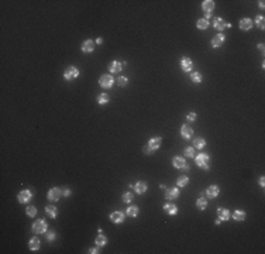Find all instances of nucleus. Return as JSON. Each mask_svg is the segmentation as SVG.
I'll use <instances>...</instances> for the list:
<instances>
[{
	"mask_svg": "<svg viewBox=\"0 0 265 254\" xmlns=\"http://www.w3.org/2000/svg\"><path fill=\"white\" fill-rule=\"evenodd\" d=\"M89 253H90V254H96V253H99V248H96V247L90 248V250H89Z\"/></svg>",
	"mask_w": 265,
	"mask_h": 254,
	"instance_id": "42",
	"label": "nucleus"
},
{
	"mask_svg": "<svg viewBox=\"0 0 265 254\" xmlns=\"http://www.w3.org/2000/svg\"><path fill=\"white\" fill-rule=\"evenodd\" d=\"M147 182H144V181H138L137 183L134 185V191L137 192V193H144V192H147Z\"/></svg>",
	"mask_w": 265,
	"mask_h": 254,
	"instance_id": "18",
	"label": "nucleus"
},
{
	"mask_svg": "<svg viewBox=\"0 0 265 254\" xmlns=\"http://www.w3.org/2000/svg\"><path fill=\"white\" fill-rule=\"evenodd\" d=\"M78 76H79V69L76 66H68L64 72V78L66 79V81H73V79H76Z\"/></svg>",
	"mask_w": 265,
	"mask_h": 254,
	"instance_id": "4",
	"label": "nucleus"
},
{
	"mask_svg": "<svg viewBox=\"0 0 265 254\" xmlns=\"http://www.w3.org/2000/svg\"><path fill=\"white\" fill-rule=\"evenodd\" d=\"M202 10L206 14V20H209L211 17V11L214 10V2L213 0H205L202 4Z\"/></svg>",
	"mask_w": 265,
	"mask_h": 254,
	"instance_id": "5",
	"label": "nucleus"
},
{
	"mask_svg": "<svg viewBox=\"0 0 265 254\" xmlns=\"http://www.w3.org/2000/svg\"><path fill=\"white\" fill-rule=\"evenodd\" d=\"M127 82H128V79H127L126 76H120V78L117 79V85H118V86H126Z\"/></svg>",
	"mask_w": 265,
	"mask_h": 254,
	"instance_id": "38",
	"label": "nucleus"
},
{
	"mask_svg": "<svg viewBox=\"0 0 265 254\" xmlns=\"http://www.w3.org/2000/svg\"><path fill=\"white\" fill-rule=\"evenodd\" d=\"M101 42H103V38H97V40H96V44H101Z\"/></svg>",
	"mask_w": 265,
	"mask_h": 254,
	"instance_id": "47",
	"label": "nucleus"
},
{
	"mask_svg": "<svg viewBox=\"0 0 265 254\" xmlns=\"http://www.w3.org/2000/svg\"><path fill=\"white\" fill-rule=\"evenodd\" d=\"M258 48H259V51H261V52H264V44H259Z\"/></svg>",
	"mask_w": 265,
	"mask_h": 254,
	"instance_id": "45",
	"label": "nucleus"
},
{
	"mask_svg": "<svg viewBox=\"0 0 265 254\" xmlns=\"http://www.w3.org/2000/svg\"><path fill=\"white\" fill-rule=\"evenodd\" d=\"M95 243H96V246H97V247H103V246H106V243H107V237L99 233V236L96 237Z\"/></svg>",
	"mask_w": 265,
	"mask_h": 254,
	"instance_id": "25",
	"label": "nucleus"
},
{
	"mask_svg": "<svg viewBox=\"0 0 265 254\" xmlns=\"http://www.w3.org/2000/svg\"><path fill=\"white\" fill-rule=\"evenodd\" d=\"M25 212H27V214L30 217H34L37 214V208H35V206H27V210H25Z\"/></svg>",
	"mask_w": 265,
	"mask_h": 254,
	"instance_id": "35",
	"label": "nucleus"
},
{
	"mask_svg": "<svg viewBox=\"0 0 265 254\" xmlns=\"http://www.w3.org/2000/svg\"><path fill=\"white\" fill-rule=\"evenodd\" d=\"M264 3H265V2H262V0H261V2H259V8H264V7H265V4H264Z\"/></svg>",
	"mask_w": 265,
	"mask_h": 254,
	"instance_id": "46",
	"label": "nucleus"
},
{
	"mask_svg": "<svg viewBox=\"0 0 265 254\" xmlns=\"http://www.w3.org/2000/svg\"><path fill=\"white\" fill-rule=\"evenodd\" d=\"M223 42H224V35H223V34H217V35H214L213 40H211V47L219 48Z\"/></svg>",
	"mask_w": 265,
	"mask_h": 254,
	"instance_id": "15",
	"label": "nucleus"
},
{
	"mask_svg": "<svg viewBox=\"0 0 265 254\" xmlns=\"http://www.w3.org/2000/svg\"><path fill=\"white\" fill-rule=\"evenodd\" d=\"M47 240H48V241H52V240H55V233L49 231V233L47 234Z\"/></svg>",
	"mask_w": 265,
	"mask_h": 254,
	"instance_id": "40",
	"label": "nucleus"
},
{
	"mask_svg": "<svg viewBox=\"0 0 265 254\" xmlns=\"http://www.w3.org/2000/svg\"><path fill=\"white\" fill-rule=\"evenodd\" d=\"M99 83H100L101 87H104V89H109V87L113 86V83H114V79H113L112 75H101Z\"/></svg>",
	"mask_w": 265,
	"mask_h": 254,
	"instance_id": "7",
	"label": "nucleus"
},
{
	"mask_svg": "<svg viewBox=\"0 0 265 254\" xmlns=\"http://www.w3.org/2000/svg\"><path fill=\"white\" fill-rule=\"evenodd\" d=\"M182 169H183V171H185V172H188L189 169H190V165H188V164H185V167H183Z\"/></svg>",
	"mask_w": 265,
	"mask_h": 254,
	"instance_id": "44",
	"label": "nucleus"
},
{
	"mask_svg": "<svg viewBox=\"0 0 265 254\" xmlns=\"http://www.w3.org/2000/svg\"><path fill=\"white\" fill-rule=\"evenodd\" d=\"M185 155L189 158L195 157V147H186L185 148Z\"/></svg>",
	"mask_w": 265,
	"mask_h": 254,
	"instance_id": "36",
	"label": "nucleus"
},
{
	"mask_svg": "<svg viewBox=\"0 0 265 254\" xmlns=\"http://www.w3.org/2000/svg\"><path fill=\"white\" fill-rule=\"evenodd\" d=\"M196 27L199 28V30H206V28L209 27V20H206V19H200V20H197Z\"/></svg>",
	"mask_w": 265,
	"mask_h": 254,
	"instance_id": "30",
	"label": "nucleus"
},
{
	"mask_svg": "<svg viewBox=\"0 0 265 254\" xmlns=\"http://www.w3.org/2000/svg\"><path fill=\"white\" fill-rule=\"evenodd\" d=\"M188 183H189V178L186 177V175H180V177H178L176 185L179 186V188H183V186H186Z\"/></svg>",
	"mask_w": 265,
	"mask_h": 254,
	"instance_id": "23",
	"label": "nucleus"
},
{
	"mask_svg": "<svg viewBox=\"0 0 265 254\" xmlns=\"http://www.w3.org/2000/svg\"><path fill=\"white\" fill-rule=\"evenodd\" d=\"M180 68H182L183 72H189V71H192V68H193L192 59L188 58V56H183V58L180 59Z\"/></svg>",
	"mask_w": 265,
	"mask_h": 254,
	"instance_id": "9",
	"label": "nucleus"
},
{
	"mask_svg": "<svg viewBox=\"0 0 265 254\" xmlns=\"http://www.w3.org/2000/svg\"><path fill=\"white\" fill-rule=\"evenodd\" d=\"M190 79H192V82H195V83H200V82H202V75H200L199 72H192Z\"/></svg>",
	"mask_w": 265,
	"mask_h": 254,
	"instance_id": "34",
	"label": "nucleus"
},
{
	"mask_svg": "<svg viewBox=\"0 0 265 254\" xmlns=\"http://www.w3.org/2000/svg\"><path fill=\"white\" fill-rule=\"evenodd\" d=\"M110 220H112L113 223H121L124 220V213L123 212H113L112 214H110Z\"/></svg>",
	"mask_w": 265,
	"mask_h": 254,
	"instance_id": "14",
	"label": "nucleus"
},
{
	"mask_svg": "<svg viewBox=\"0 0 265 254\" xmlns=\"http://www.w3.org/2000/svg\"><path fill=\"white\" fill-rule=\"evenodd\" d=\"M238 27H240V30H242V31L251 30V28H252V20L251 19H241L238 23Z\"/></svg>",
	"mask_w": 265,
	"mask_h": 254,
	"instance_id": "11",
	"label": "nucleus"
},
{
	"mask_svg": "<svg viewBox=\"0 0 265 254\" xmlns=\"http://www.w3.org/2000/svg\"><path fill=\"white\" fill-rule=\"evenodd\" d=\"M219 192H220V188L217 185H211L206 189V195H207L209 198H216L217 195H219Z\"/></svg>",
	"mask_w": 265,
	"mask_h": 254,
	"instance_id": "16",
	"label": "nucleus"
},
{
	"mask_svg": "<svg viewBox=\"0 0 265 254\" xmlns=\"http://www.w3.org/2000/svg\"><path fill=\"white\" fill-rule=\"evenodd\" d=\"M255 24L258 25L261 30H264V27H265V17L264 16H257L255 17Z\"/></svg>",
	"mask_w": 265,
	"mask_h": 254,
	"instance_id": "33",
	"label": "nucleus"
},
{
	"mask_svg": "<svg viewBox=\"0 0 265 254\" xmlns=\"http://www.w3.org/2000/svg\"><path fill=\"white\" fill-rule=\"evenodd\" d=\"M161 137H152L149 138V141L145 144V147H144V152L145 154H152L154 151H157L158 148H159L161 146Z\"/></svg>",
	"mask_w": 265,
	"mask_h": 254,
	"instance_id": "1",
	"label": "nucleus"
},
{
	"mask_svg": "<svg viewBox=\"0 0 265 254\" xmlns=\"http://www.w3.org/2000/svg\"><path fill=\"white\" fill-rule=\"evenodd\" d=\"M186 119H188L189 121H195V120H196V113H193V112L188 113V116H186Z\"/></svg>",
	"mask_w": 265,
	"mask_h": 254,
	"instance_id": "39",
	"label": "nucleus"
},
{
	"mask_svg": "<svg viewBox=\"0 0 265 254\" xmlns=\"http://www.w3.org/2000/svg\"><path fill=\"white\" fill-rule=\"evenodd\" d=\"M206 146V140L203 137H199V138H195L193 140V147L195 148H199V150H202L203 147Z\"/></svg>",
	"mask_w": 265,
	"mask_h": 254,
	"instance_id": "26",
	"label": "nucleus"
},
{
	"mask_svg": "<svg viewBox=\"0 0 265 254\" xmlns=\"http://www.w3.org/2000/svg\"><path fill=\"white\" fill-rule=\"evenodd\" d=\"M209 161H210V157H209V154H206V152H200L199 155H196V165L200 167V168H203V169H206V171L210 169Z\"/></svg>",
	"mask_w": 265,
	"mask_h": 254,
	"instance_id": "2",
	"label": "nucleus"
},
{
	"mask_svg": "<svg viewBox=\"0 0 265 254\" xmlns=\"http://www.w3.org/2000/svg\"><path fill=\"white\" fill-rule=\"evenodd\" d=\"M109 100H110V98H109L107 93H100V95L97 96V103L99 104H106Z\"/></svg>",
	"mask_w": 265,
	"mask_h": 254,
	"instance_id": "31",
	"label": "nucleus"
},
{
	"mask_svg": "<svg viewBox=\"0 0 265 254\" xmlns=\"http://www.w3.org/2000/svg\"><path fill=\"white\" fill-rule=\"evenodd\" d=\"M39 246H41V243H39V240L37 237H31V240L28 241V247H30L31 251H37L39 248Z\"/></svg>",
	"mask_w": 265,
	"mask_h": 254,
	"instance_id": "20",
	"label": "nucleus"
},
{
	"mask_svg": "<svg viewBox=\"0 0 265 254\" xmlns=\"http://www.w3.org/2000/svg\"><path fill=\"white\" fill-rule=\"evenodd\" d=\"M264 185H265V178L261 177L259 178V186H264Z\"/></svg>",
	"mask_w": 265,
	"mask_h": 254,
	"instance_id": "43",
	"label": "nucleus"
},
{
	"mask_svg": "<svg viewBox=\"0 0 265 254\" xmlns=\"http://www.w3.org/2000/svg\"><path fill=\"white\" fill-rule=\"evenodd\" d=\"M47 229H48L47 222H45V220H42V219L35 220V222L33 223V231H34L35 234H42V233H45V231H47Z\"/></svg>",
	"mask_w": 265,
	"mask_h": 254,
	"instance_id": "3",
	"label": "nucleus"
},
{
	"mask_svg": "<svg viewBox=\"0 0 265 254\" xmlns=\"http://www.w3.org/2000/svg\"><path fill=\"white\" fill-rule=\"evenodd\" d=\"M233 217H234V220H237V222H242V220L245 219V212L244 210H234Z\"/></svg>",
	"mask_w": 265,
	"mask_h": 254,
	"instance_id": "28",
	"label": "nucleus"
},
{
	"mask_svg": "<svg viewBox=\"0 0 265 254\" xmlns=\"http://www.w3.org/2000/svg\"><path fill=\"white\" fill-rule=\"evenodd\" d=\"M178 196H179V189H178V188H169V189H166L165 198L168 200H174V199H176Z\"/></svg>",
	"mask_w": 265,
	"mask_h": 254,
	"instance_id": "13",
	"label": "nucleus"
},
{
	"mask_svg": "<svg viewBox=\"0 0 265 254\" xmlns=\"http://www.w3.org/2000/svg\"><path fill=\"white\" fill-rule=\"evenodd\" d=\"M31 198H33V193H31V191L25 189V191H21V192H20L18 196H17V199H18L20 203H27L28 200H31Z\"/></svg>",
	"mask_w": 265,
	"mask_h": 254,
	"instance_id": "8",
	"label": "nucleus"
},
{
	"mask_svg": "<svg viewBox=\"0 0 265 254\" xmlns=\"http://www.w3.org/2000/svg\"><path fill=\"white\" fill-rule=\"evenodd\" d=\"M172 164H174L175 168H180V169H182L183 167H185L186 161H185V158H182V157H174V160H172Z\"/></svg>",
	"mask_w": 265,
	"mask_h": 254,
	"instance_id": "22",
	"label": "nucleus"
},
{
	"mask_svg": "<svg viewBox=\"0 0 265 254\" xmlns=\"http://www.w3.org/2000/svg\"><path fill=\"white\" fill-rule=\"evenodd\" d=\"M217 214H219V219L220 220H228L230 219V212H228V209H217Z\"/></svg>",
	"mask_w": 265,
	"mask_h": 254,
	"instance_id": "21",
	"label": "nucleus"
},
{
	"mask_svg": "<svg viewBox=\"0 0 265 254\" xmlns=\"http://www.w3.org/2000/svg\"><path fill=\"white\" fill-rule=\"evenodd\" d=\"M45 213L48 214L49 217H52V219H55L56 214H58V210H56L55 206H47L45 208Z\"/></svg>",
	"mask_w": 265,
	"mask_h": 254,
	"instance_id": "27",
	"label": "nucleus"
},
{
	"mask_svg": "<svg viewBox=\"0 0 265 254\" xmlns=\"http://www.w3.org/2000/svg\"><path fill=\"white\" fill-rule=\"evenodd\" d=\"M62 195H64V196H69L70 191H69V189H64V191H62Z\"/></svg>",
	"mask_w": 265,
	"mask_h": 254,
	"instance_id": "41",
	"label": "nucleus"
},
{
	"mask_svg": "<svg viewBox=\"0 0 265 254\" xmlns=\"http://www.w3.org/2000/svg\"><path fill=\"white\" fill-rule=\"evenodd\" d=\"M132 198H134V195H132L131 192H126V193L123 195V200H124L126 203H130V202H131Z\"/></svg>",
	"mask_w": 265,
	"mask_h": 254,
	"instance_id": "37",
	"label": "nucleus"
},
{
	"mask_svg": "<svg viewBox=\"0 0 265 254\" xmlns=\"http://www.w3.org/2000/svg\"><path fill=\"white\" fill-rule=\"evenodd\" d=\"M138 206H128V209H127V214H128L130 217H135L138 214Z\"/></svg>",
	"mask_w": 265,
	"mask_h": 254,
	"instance_id": "32",
	"label": "nucleus"
},
{
	"mask_svg": "<svg viewBox=\"0 0 265 254\" xmlns=\"http://www.w3.org/2000/svg\"><path fill=\"white\" fill-rule=\"evenodd\" d=\"M121 68H123V65H121L120 62H117V61L110 62V65H109L110 72H118V71H121Z\"/></svg>",
	"mask_w": 265,
	"mask_h": 254,
	"instance_id": "24",
	"label": "nucleus"
},
{
	"mask_svg": "<svg viewBox=\"0 0 265 254\" xmlns=\"http://www.w3.org/2000/svg\"><path fill=\"white\" fill-rule=\"evenodd\" d=\"M164 210H165L168 214H172V216H174V214L178 213V206L174 205V203H165V205H164Z\"/></svg>",
	"mask_w": 265,
	"mask_h": 254,
	"instance_id": "17",
	"label": "nucleus"
},
{
	"mask_svg": "<svg viewBox=\"0 0 265 254\" xmlns=\"http://www.w3.org/2000/svg\"><path fill=\"white\" fill-rule=\"evenodd\" d=\"M93 50H95V42H93L92 40L83 41V44H82V52L89 54V52H93Z\"/></svg>",
	"mask_w": 265,
	"mask_h": 254,
	"instance_id": "12",
	"label": "nucleus"
},
{
	"mask_svg": "<svg viewBox=\"0 0 265 254\" xmlns=\"http://www.w3.org/2000/svg\"><path fill=\"white\" fill-rule=\"evenodd\" d=\"M196 206H197V209H199V210H205L206 206H207V200H206L203 196H200L199 199L196 200Z\"/></svg>",
	"mask_w": 265,
	"mask_h": 254,
	"instance_id": "29",
	"label": "nucleus"
},
{
	"mask_svg": "<svg viewBox=\"0 0 265 254\" xmlns=\"http://www.w3.org/2000/svg\"><path fill=\"white\" fill-rule=\"evenodd\" d=\"M61 196H62V191L59 188H51L49 191H48V195H47L49 202H56V200L61 199Z\"/></svg>",
	"mask_w": 265,
	"mask_h": 254,
	"instance_id": "6",
	"label": "nucleus"
},
{
	"mask_svg": "<svg viewBox=\"0 0 265 254\" xmlns=\"http://www.w3.org/2000/svg\"><path fill=\"white\" fill-rule=\"evenodd\" d=\"M180 135H182L185 140H189V138L193 135V129H192L190 126H188V124H183L182 129H180Z\"/></svg>",
	"mask_w": 265,
	"mask_h": 254,
	"instance_id": "10",
	"label": "nucleus"
},
{
	"mask_svg": "<svg viewBox=\"0 0 265 254\" xmlns=\"http://www.w3.org/2000/svg\"><path fill=\"white\" fill-rule=\"evenodd\" d=\"M213 25H214V28H216L217 31H223L226 28V21L223 19H220V17H216L214 21H213Z\"/></svg>",
	"mask_w": 265,
	"mask_h": 254,
	"instance_id": "19",
	"label": "nucleus"
}]
</instances>
